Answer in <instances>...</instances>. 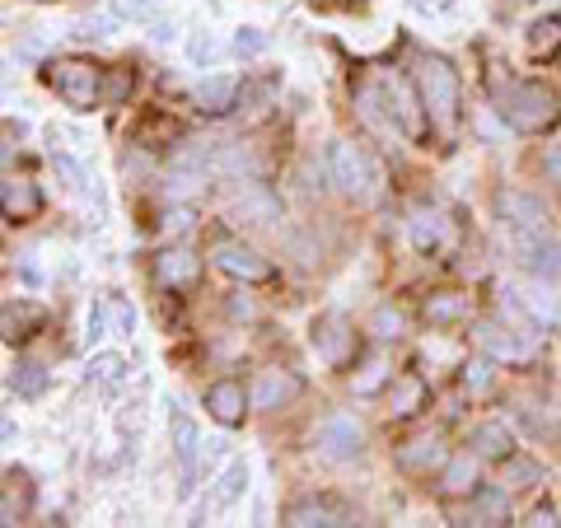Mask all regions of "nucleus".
<instances>
[{
  "label": "nucleus",
  "instance_id": "1",
  "mask_svg": "<svg viewBox=\"0 0 561 528\" xmlns=\"http://www.w3.org/2000/svg\"><path fill=\"white\" fill-rule=\"evenodd\" d=\"M496 113L511 122L515 131H524V136L552 131L557 117H561L552 90H542V84H529V80H505V84H496Z\"/></svg>",
  "mask_w": 561,
  "mask_h": 528
},
{
  "label": "nucleus",
  "instance_id": "2",
  "mask_svg": "<svg viewBox=\"0 0 561 528\" xmlns=\"http://www.w3.org/2000/svg\"><path fill=\"white\" fill-rule=\"evenodd\" d=\"M412 80H416L421 103H426V117L440 131H454V122H459V70L445 57H416Z\"/></svg>",
  "mask_w": 561,
  "mask_h": 528
},
{
  "label": "nucleus",
  "instance_id": "3",
  "mask_svg": "<svg viewBox=\"0 0 561 528\" xmlns=\"http://www.w3.org/2000/svg\"><path fill=\"white\" fill-rule=\"evenodd\" d=\"M47 84L57 90L70 108L90 113L99 103H113V84H108V70L84 61V57H66V61H51L47 66Z\"/></svg>",
  "mask_w": 561,
  "mask_h": 528
},
{
  "label": "nucleus",
  "instance_id": "4",
  "mask_svg": "<svg viewBox=\"0 0 561 528\" xmlns=\"http://www.w3.org/2000/svg\"><path fill=\"white\" fill-rule=\"evenodd\" d=\"M328 173H332V183H337L342 197H351V202H370L383 183L379 164L360 146H351V140H332L328 146Z\"/></svg>",
  "mask_w": 561,
  "mask_h": 528
},
{
  "label": "nucleus",
  "instance_id": "5",
  "mask_svg": "<svg viewBox=\"0 0 561 528\" xmlns=\"http://www.w3.org/2000/svg\"><path fill=\"white\" fill-rule=\"evenodd\" d=\"M375 94L383 99V113H389V122L402 136H421V113H426V103H421V94H416V80L383 76L375 84Z\"/></svg>",
  "mask_w": 561,
  "mask_h": 528
},
{
  "label": "nucleus",
  "instance_id": "6",
  "mask_svg": "<svg viewBox=\"0 0 561 528\" xmlns=\"http://www.w3.org/2000/svg\"><path fill=\"white\" fill-rule=\"evenodd\" d=\"M210 257H216V267L234 280H272V262L257 249H249L243 239H230V234L216 239L210 243Z\"/></svg>",
  "mask_w": 561,
  "mask_h": 528
},
{
  "label": "nucleus",
  "instance_id": "7",
  "mask_svg": "<svg viewBox=\"0 0 561 528\" xmlns=\"http://www.w3.org/2000/svg\"><path fill=\"white\" fill-rule=\"evenodd\" d=\"M309 346L323 365H346L351 351H356V332H351V323L342 319V313H323L309 332Z\"/></svg>",
  "mask_w": 561,
  "mask_h": 528
},
{
  "label": "nucleus",
  "instance_id": "8",
  "mask_svg": "<svg viewBox=\"0 0 561 528\" xmlns=\"http://www.w3.org/2000/svg\"><path fill=\"white\" fill-rule=\"evenodd\" d=\"M511 243H515V257L534 276H557L561 272V243L548 230H511Z\"/></svg>",
  "mask_w": 561,
  "mask_h": 528
},
{
  "label": "nucleus",
  "instance_id": "9",
  "mask_svg": "<svg viewBox=\"0 0 561 528\" xmlns=\"http://www.w3.org/2000/svg\"><path fill=\"white\" fill-rule=\"evenodd\" d=\"M169 445H173V459H179V478H183V496L197 482V459H202V435L192 426V416L173 408L169 412Z\"/></svg>",
  "mask_w": 561,
  "mask_h": 528
},
{
  "label": "nucleus",
  "instance_id": "10",
  "mask_svg": "<svg viewBox=\"0 0 561 528\" xmlns=\"http://www.w3.org/2000/svg\"><path fill=\"white\" fill-rule=\"evenodd\" d=\"M313 445H319L323 459L346 463V459H356V454L365 449V431L351 416H328L319 426V435H313Z\"/></svg>",
  "mask_w": 561,
  "mask_h": 528
},
{
  "label": "nucleus",
  "instance_id": "11",
  "mask_svg": "<svg viewBox=\"0 0 561 528\" xmlns=\"http://www.w3.org/2000/svg\"><path fill=\"white\" fill-rule=\"evenodd\" d=\"M243 491H249V463L234 459L216 482H210L206 501H202V519H206V515H225V509H234V505L243 501Z\"/></svg>",
  "mask_w": 561,
  "mask_h": 528
},
{
  "label": "nucleus",
  "instance_id": "12",
  "mask_svg": "<svg viewBox=\"0 0 561 528\" xmlns=\"http://www.w3.org/2000/svg\"><path fill=\"white\" fill-rule=\"evenodd\" d=\"M496 210H501L505 230H548V206L529 197V192H501Z\"/></svg>",
  "mask_w": 561,
  "mask_h": 528
},
{
  "label": "nucleus",
  "instance_id": "13",
  "mask_svg": "<svg viewBox=\"0 0 561 528\" xmlns=\"http://www.w3.org/2000/svg\"><path fill=\"white\" fill-rule=\"evenodd\" d=\"M408 234H412V249L416 253H440L445 243L454 239V225H449L445 210L426 206V210H416V216L408 220Z\"/></svg>",
  "mask_w": 561,
  "mask_h": 528
},
{
  "label": "nucleus",
  "instance_id": "14",
  "mask_svg": "<svg viewBox=\"0 0 561 528\" xmlns=\"http://www.w3.org/2000/svg\"><path fill=\"white\" fill-rule=\"evenodd\" d=\"M249 398H253V408L276 412V408H286V402L300 398V379H295L290 369H262Z\"/></svg>",
  "mask_w": 561,
  "mask_h": 528
},
{
  "label": "nucleus",
  "instance_id": "15",
  "mask_svg": "<svg viewBox=\"0 0 561 528\" xmlns=\"http://www.w3.org/2000/svg\"><path fill=\"white\" fill-rule=\"evenodd\" d=\"M0 206H5V216L14 225H24L43 210V192L33 179H14V173H5V183H0Z\"/></svg>",
  "mask_w": 561,
  "mask_h": 528
},
{
  "label": "nucleus",
  "instance_id": "16",
  "mask_svg": "<svg viewBox=\"0 0 561 528\" xmlns=\"http://www.w3.org/2000/svg\"><path fill=\"white\" fill-rule=\"evenodd\" d=\"M280 524H290V528H337V524H356V519H351V509L337 505V501H300V505L286 509Z\"/></svg>",
  "mask_w": 561,
  "mask_h": 528
},
{
  "label": "nucleus",
  "instance_id": "17",
  "mask_svg": "<svg viewBox=\"0 0 561 528\" xmlns=\"http://www.w3.org/2000/svg\"><path fill=\"white\" fill-rule=\"evenodd\" d=\"M249 402L253 398H243V383H234V379H220L206 389V412L216 416L220 426H239L243 412H249Z\"/></svg>",
  "mask_w": 561,
  "mask_h": 528
},
{
  "label": "nucleus",
  "instance_id": "18",
  "mask_svg": "<svg viewBox=\"0 0 561 528\" xmlns=\"http://www.w3.org/2000/svg\"><path fill=\"white\" fill-rule=\"evenodd\" d=\"M197 276H202V257L187 249H164L154 257V280L160 286H192Z\"/></svg>",
  "mask_w": 561,
  "mask_h": 528
},
{
  "label": "nucleus",
  "instance_id": "19",
  "mask_svg": "<svg viewBox=\"0 0 561 528\" xmlns=\"http://www.w3.org/2000/svg\"><path fill=\"white\" fill-rule=\"evenodd\" d=\"M478 346L491 360H524L529 356V342L515 337V332L501 328V323H478Z\"/></svg>",
  "mask_w": 561,
  "mask_h": 528
},
{
  "label": "nucleus",
  "instance_id": "20",
  "mask_svg": "<svg viewBox=\"0 0 561 528\" xmlns=\"http://www.w3.org/2000/svg\"><path fill=\"white\" fill-rule=\"evenodd\" d=\"M472 454L478 459H511L515 454V435H511V426L505 421H482L478 431H472Z\"/></svg>",
  "mask_w": 561,
  "mask_h": 528
},
{
  "label": "nucleus",
  "instance_id": "21",
  "mask_svg": "<svg viewBox=\"0 0 561 528\" xmlns=\"http://www.w3.org/2000/svg\"><path fill=\"white\" fill-rule=\"evenodd\" d=\"M524 43H529V57H534V61H552V57H561V20H557V14H542V20L529 24Z\"/></svg>",
  "mask_w": 561,
  "mask_h": 528
},
{
  "label": "nucleus",
  "instance_id": "22",
  "mask_svg": "<svg viewBox=\"0 0 561 528\" xmlns=\"http://www.w3.org/2000/svg\"><path fill=\"white\" fill-rule=\"evenodd\" d=\"M468 313H472V299L459 290H440L426 299V323H435V328H454V323H463Z\"/></svg>",
  "mask_w": 561,
  "mask_h": 528
},
{
  "label": "nucleus",
  "instance_id": "23",
  "mask_svg": "<svg viewBox=\"0 0 561 528\" xmlns=\"http://www.w3.org/2000/svg\"><path fill=\"white\" fill-rule=\"evenodd\" d=\"M398 463L412 468V472H431V468H445L449 454H445L440 439H412V445L398 454Z\"/></svg>",
  "mask_w": 561,
  "mask_h": 528
},
{
  "label": "nucleus",
  "instance_id": "24",
  "mask_svg": "<svg viewBox=\"0 0 561 528\" xmlns=\"http://www.w3.org/2000/svg\"><path fill=\"white\" fill-rule=\"evenodd\" d=\"M234 94H239V80L234 76H210V80H202L197 103H202L206 113H225V108H234Z\"/></svg>",
  "mask_w": 561,
  "mask_h": 528
},
{
  "label": "nucleus",
  "instance_id": "25",
  "mask_svg": "<svg viewBox=\"0 0 561 528\" xmlns=\"http://www.w3.org/2000/svg\"><path fill=\"white\" fill-rule=\"evenodd\" d=\"M505 519H511L505 491H478V501L468 509V524H505Z\"/></svg>",
  "mask_w": 561,
  "mask_h": 528
},
{
  "label": "nucleus",
  "instance_id": "26",
  "mask_svg": "<svg viewBox=\"0 0 561 528\" xmlns=\"http://www.w3.org/2000/svg\"><path fill=\"white\" fill-rule=\"evenodd\" d=\"M122 379H127V360L113 356V351H103V356H94V360H90V383H94V389L113 393Z\"/></svg>",
  "mask_w": 561,
  "mask_h": 528
},
{
  "label": "nucleus",
  "instance_id": "27",
  "mask_svg": "<svg viewBox=\"0 0 561 528\" xmlns=\"http://www.w3.org/2000/svg\"><path fill=\"white\" fill-rule=\"evenodd\" d=\"M421 402H426V383H421L416 375L393 379V416H416Z\"/></svg>",
  "mask_w": 561,
  "mask_h": 528
},
{
  "label": "nucleus",
  "instance_id": "28",
  "mask_svg": "<svg viewBox=\"0 0 561 528\" xmlns=\"http://www.w3.org/2000/svg\"><path fill=\"white\" fill-rule=\"evenodd\" d=\"M51 169L61 173V179H66V187L76 192V197H94V183H90V173L80 169V160H70L66 150H51Z\"/></svg>",
  "mask_w": 561,
  "mask_h": 528
},
{
  "label": "nucleus",
  "instance_id": "29",
  "mask_svg": "<svg viewBox=\"0 0 561 528\" xmlns=\"http://www.w3.org/2000/svg\"><path fill=\"white\" fill-rule=\"evenodd\" d=\"M501 482H511L515 491H529V486H538L542 482V468L534 463V459H501Z\"/></svg>",
  "mask_w": 561,
  "mask_h": 528
},
{
  "label": "nucleus",
  "instance_id": "30",
  "mask_svg": "<svg viewBox=\"0 0 561 528\" xmlns=\"http://www.w3.org/2000/svg\"><path fill=\"white\" fill-rule=\"evenodd\" d=\"M472 482H478V463L472 459L445 463V496H472Z\"/></svg>",
  "mask_w": 561,
  "mask_h": 528
},
{
  "label": "nucleus",
  "instance_id": "31",
  "mask_svg": "<svg viewBox=\"0 0 561 528\" xmlns=\"http://www.w3.org/2000/svg\"><path fill=\"white\" fill-rule=\"evenodd\" d=\"M38 323H43V313L33 305H5V342L33 337V332H24V328H38Z\"/></svg>",
  "mask_w": 561,
  "mask_h": 528
},
{
  "label": "nucleus",
  "instance_id": "32",
  "mask_svg": "<svg viewBox=\"0 0 561 528\" xmlns=\"http://www.w3.org/2000/svg\"><path fill=\"white\" fill-rule=\"evenodd\" d=\"M10 389L20 393V398H38V393L47 389V375H43V365L20 360V365H14V375H10Z\"/></svg>",
  "mask_w": 561,
  "mask_h": 528
},
{
  "label": "nucleus",
  "instance_id": "33",
  "mask_svg": "<svg viewBox=\"0 0 561 528\" xmlns=\"http://www.w3.org/2000/svg\"><path fill=\"white\" fill-rule=\"evenodd\" d=\"M103 309H108V328L117 332V337H131L136 332V309L127 305L122 295H103Z\"/></svg>",
  "mask_w": 561,
  "mask_h": 528
},
{
  "label": "nucleus",
  "instance_id": "34",
  "mask_svg": "<svg viewBox=\"0 0 561 528\" xmlns=\"http://www.w3.org/2000/svg\"><path fill=\"white\" fill-rule=\"evenodd\" d=\"M375 337L379 342H393V337H402V313L393 309V305H383V309H375Z\"/></svg>",
  "mask_w": 561,
  "mask_h": 528
},
{
  "label": "nucleus",
  "instance_id": "35",
  "mask_svg": "<svg viewBox=\"0 0 561 528\" xmlns=\"http://www.w3.org/2000/svg\"><path fill=\"white\" fill-rule=\"evenodd\" d=\"M150 136H164V140H173V136H179V122H169V117H150V122H140V127L131 131L136 146H150Z\"/></svg>",
  "mask_w": 561,
  "mask_h": 528
},
{
  "label": "nucleus",
  "instance_id": "36",
  "mask_svg": "<svg viewBox=\"0 0 561 528\" xmlns=\"http://www.w3.org/2000/svg\"><path fill=\"white\" fill-rule=\"evenodd\" d=\"M491 379H496L491 360H472V365L463 369V389H468V393H486V389H491Z\"/></svg>",
  "mask_w": 561,
  "mask_h": 528
},
{
  "label": "nucleus",
  "instance_id": "37",
  "mask_svg": "<svg viewBox=\"0 0 561 528\" xmlns=\"http://www.w3.org/2000/svg\"><path fill=\"white\" fill-rule=\"evenodd\" d=\"M389 375H393L389 360H383V356H370V365H365V375L356 379V393H375V389H379V383L389 379Z\"/></svg>",
  "mask_w": 561,
  "mask_h": 528
},
{
  "label": "nucleus",
  "instance_id": "38",
  "mask_svg": "<svg viewBox=\"0 0 561 528\" xmlns=\"http://www.w3.org/2000/svg\"><path fill=\"white\" fill-rule=\"evenodd\" d=\"M262 47H267V33H262V28H239L234 33V51H239V57H257Z\"/></svg>",
  "mask_w": 561,
  "mask_h": 528
},
{
  "label": "nucleus",
  "instance_id": "39",
  "mask_svg": "<svg viewBox=\"0 0 561 528\" xmlns=\"http://www.w3.org/2000/svg\"><path fill=\"white\" fill-rule=\"evenodd\" d=\"M187 57L197 61V66H206V61H216V57H220V43L210 38V33H197V38L187 43Z\"/></svg>",
  "mask_w": 561,
  "mask_h": 528
},
{
  "label": "nucleus",
  "instance_id": "40",
  "mask_svg": "<svg viewBox=\"0 0 561 528\" xmlns=\"http://www.w3.org/2000/svg\"><path fill=\"white\" fill-rule=\"evenodd\" d=\"M524 524H538V528H557L561 519H557V509H552V505H538V509H534V515L524 519Z\"/></svg>",
  "mask_w": 561,
  "mask_h": 528
},
{
  "label": "nucleus",
  "instance_id": "41",
  "mask_svg": "<svg viewBox=\"0 0 561 528\" xmlns=\"http://www.w3.org/2000/svg\"><path fill=\"white\" fill-rule=\"evenodd\" d=\"M187 210H169V216H164V230H173V234H179V230H187Z\"/></svg>",
  "mask_w": 561,
  "mask_h": 528
},
{
  "label": "nucleus",
  "instance_id": "42",
  "mask_svg": "<svg viewBox=\"0 0 561 528\" xmlns=\"http://www.w3.org/2000/svg\"><path fill=\"white\" fill-rule=\"evenodd\" d=\"M150 5H154V0H117V10H122V14H146Z\"/></svg>",
  "mask_w": 561,
  "mask_h": 528
},
{
  "label": "nucleus",
  "instance_id": "43",
  "mask_svg": "<svg viewBox=\"0 0 561 528\" xmlns=\"http://www.w3.org/2000/svg\"><path fill=\"white\" fill-rule=\"evenodd\" d=\"M548 173H552V179H561V140L548 150Z\"/></svg>",
  "mask_w": 561,
  "mask_h": 528
}]
</instances>
